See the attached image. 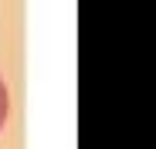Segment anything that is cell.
Here are the masks:
<instances>
[{
	"label": "cell",
	"instance_id": "obj_1",
	"mask_svg": "<svg viewBox=\"0 0 156 149\" xmlns=\"http://www.w3.org/2000/svg\"><path fill=\"white\" fill-rule=\"evenodd\" d=\"M7 112H10V98H7L4 78H0V129H4V122H7Z\"/></svg>",
	"mask_w": 156,
	"mask_h": 149
}]
</instances>
